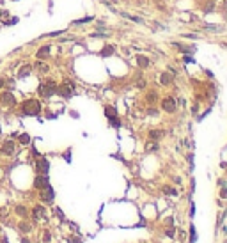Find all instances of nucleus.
<instances>
[{"mask_svg": "<svg viewBox=\"0 0 227 243\" xmlns=\"http://www.w3.org/2000/svg\"><path fill=\"white\" fill-rule=\"evenodd\" d=\"M21 112H23L25 115H39V114H41V103H39L37 99H34V98L25 99V101L21 103Z\"/></svg>", "mask_w": 227, "mask_h": 243, "instance_id": "f257e3e1", "label": "nucleus"}, {"mask_svg": "<svg viewBox=\"0 0 227 243\" xmlns=\"http://www.w3.org/2000/svg\"><path fill=\"white\" fill-rule=\"evenodd\" d=\"M37 91H39V94H41L43 98H51V96L57 92V83H55L53 80H46V82L39 83Z\"/></svg>", "mask_w": 227, "mask_h": 243, "instance_id": "f03ea898", "label": "nucleus"}, {"mask_svg": "<svg viewBox=\"0 0 227 243\" xmlns=\"http://www.w3.org/2000/svg\"><path fill=\"white\" fill-rule=\"evenodd\" d=\"M75 92V83L71 80H64L60 85H57V94L62 98H71Z\"/></svg>", "mask_w": 227, "mask_h": 243, "instance_id": "7ed1b4c3", "label": "nucleus"}, {"mask_svg": "<svg viewBox=\"0 0 227 243\" xmlns=\"http://www.w3.org/2000/svg\"><path fill=\"white\" fill-rule=\"evenodd\" d=\"M36 172H37V174H48V172H50V162H48L46 158L39 156L37 162H36Z\"/></svg>", "mask_w": 227, "mask_h": 243, "instance_id": "20e7f679", "label": "nucleus"}, {"mask_svg": "<svg viewBox=\"0 0 227 243\" xmlns=\"http://www.w3.org/2000/svg\"><path fill=\"white\" fill-rule=\"evenodd\" d=\"M0 103L5 105V107H14L16 105V98H14V94L11 91H4L0 94Z\"/></svg>", "mask_w": 227, "mask_h": 243, "instance_id": "39448f33", "label": "nucleus"}, {"mask_svg": "<svg viewBox=\"0 0 227 243\" xmlns=\"http://www.w3.org/2000/svg\"><path fill=\"white\" fill-rule=\"evenodd\" d=\"M34 186H36L37 190H43V188L50 186V178H48V174H37L36 179H34Z\"/></svg>", "mask_w": 227, "mask_h": 243, "instance_id": "423d86ee", "label": "nucleus"}, {"mask_svg": "<svg viewBox=\"0 0 227 243\" xmlns=\"http://www.w3.org/2000/svg\"><path fill=\"white\" fill-rule=\"evenodd\" d=\"M162 108H163L167 114H174V112H176V99L170 98V96L163 98V99H162Z\"/></svg>", "mask_w": 227, "mask_h": 243, "instance_id": "0eeeda50", "label": "nucleus"}, {"mask_svg": "<svg viewBox=\"0 0 227 243\" xmlns=\"http://www.w3.org/2000/svg\"><path fill=\"white\" fill-rule=\"evenodd\" d=\"M39 197H41V201H44V202H53V199H55V192H53L51 186H46V188L41 190Z\"/></svg>", "mask_w": 227, "mask_h": 243, "instance_id": "6e6552de", "label": "nucleus"}, {"mask_svg": "<svg viewBox=\"0 0 227 243\" xmlns=\"http://www.w3.org/2000/svg\"><path fill=\"white\" fill-rule=\"evenodd\" d=\"M50 53H51V46H50V44H44V46H41V48L36 52V59H37V60H44V59L50 57Z\"/></svg>", "mask_w": 227, "mask_h": 243, "instance_id": "1a4fd4ad", "label": "nucleus"}, {"mask_svg": "<svg viewBox=\"0 0 227 243\" xmlns=\"http://www.w3.org/2000/svg\"><path fill=\"white\" fill-rule=\"evenodd\" d=\"M0 153L5 155V156H12L14 155V142L12 140H5L0 147Z\"/></svg>", "mask_w": 227, "mask_h": 243, "instance_id": "9d476101", "label": "nucleus"}, {"mask_svg": "<svg viewBox=\"0 0 227 243\" xmlns=\"http://www.w3.org/2000/svg\"><path fill=\"white\" fill-rule=\"evenodd\" d=\"M135 62H137L139 67H142V69H146V67L151 66V60H149L147 57H144V55H137V57H135Z\"/></svg>", "mask_w": 227, "mask_h": 243, "instance_id": "9b49d317", "label": "nucleus"}, {"mask_svg": "<svg viewBox=\"0 0 227 243\" xmlns=\"http://www.w3.org/2000/svg\"><path fill=\"white\" fill-rule=\"evenodd\" d=\"M32 215H34V220H43L46 213H44V208H43V206H34Z\"/></svg>", "mask_w": 227, "mask_h": 243, "instance_id": "f8f14e48", "label": "nucleus"}, {"mask_svg": "<svg viewBox=\"0 0 227 243\" xmlns=\"http://www.w3.org/2000/svg\"><path fill=\"white\" fill-rule=\"evenodd\" d=\"M165 135V131L163 130H149V140H160L162 137Z\"/></svg>", "mask_w": 227, "mask_h": 243, "instance_id": "ddd939ff", "label": "nucleus"}, {"mask_svg": "<svg viewBox=\"0 0 227 243\" xmlns=\"http://www.w3.org/2000/svg\"><path fill=\"white\" fill-rule=\"evenodd\" d=\"M172 80H174V76H172L170 73H162V75H160V83H162V85H170Z\"/></svg>", "mask_w": 227, "mask_h": 243, "instance_id": "4468645a", "label": "nucleus"}, {"mask_svg": "<svg viewBox=\"0 0 227 243\" xmlns=\"http://www.w3.org/2000/svg\"><path fill=\"white\" fill-rule=\"evenodd\" d=\"M30 73H32V66H23V67L18 71V76H20V78H25V76H28Z\"/></svg>", "mask_w": 227, "mask_h": 243, "instance_id": "2eb2a0df", "label": "nucleus"}, {"mask_svg": "<svg viewBox=\"0 0 227 243\" xmlns=\"http://www.w3.org/2000/svg\"><path fill=\"white\" fill-rule=\"evenodd\" d=\"M105 115H107L108 119H114V117H117V110L108 105V107H105Z\"/></svg>", "mask_w": 227, "mask_h": 243, "instance_id": "dca6fc26", "label": "nucleus"}, {"mask_svg": "<svg viewBox=\"0 0 227 243\" xmlns=\"http://www.w3.org/2000/svg\"><path fill=\"white\" fill-rule=\"evenodd\" d=\"M123 16H126L130 21H133V23H139V25H144V20L142 18H139V16H133V14H128V12H123Z\"/></svg>", "mask_w": 227, "mask_h": 243, "instance_id": "f3484780", "label": "nucleus"}, {"mask_svg": "<svg viewBox=\"0 0 227 243\" xmlns=\"http://www.w3.org/2000/svg\"><path fill=\"white\" fill-rule=\"evenodd\" d=\"M114 52H115V48H114V46H110V44H108V46H105V48H103V50H101V52H99V53H101V55H103V57H110V55H112V53H114Z\"/></svg>", "mask_w": 227, "mask_h": 243, "instance_id": "a211bd4d", "label": "nucleus"}, {"mask_svg": "<svg viewBox=\"0 0 227 243\" xmlns=\"http://www.w3.org/2000/svg\"><path fill=\"white\" fill-rule=\"evenodd\" d=\"M34 67H37L41 73H48V71H50V66H46V64H44V62H41V60H37Z\"/></svg>", "mask_w": 227, "mask_h": 243, "instance_id": "6ab92c4d", "label": "nucleus"}, {"mask_svg": "<svg viewBox=\"0 0 227 243\" xmlns=\"http://www.w3.org/2000/svg\"><path fill=\"white\" fill-rule=\"evenodd\" d=\"M94 18L92 16H85V18H80V20H76V21H73V25H83V23H91Z\"/></svg>", "mask_w": 227, "mask_h": 243, "instance_id": "aec40b11", "label": "nucleus"}, {"mask_svg": "<svg viewBox=\"0 0 227 243\" xmlns=\"http://www.w3.org/2000/svg\"><path fill=\"white\" fill-rule=\"evenodd\" d=\"M20 144H23V146L30 144V137H28L27 133H21V135H20Z\"/></svg>", "mask_w": 227, "mask_h": 243, "instance_id": "412c9836", "label": "nucleus"}, {"mask_svg": "<svg viewBox=\"0 0 227 243\" xmlns=\"http://www.w3.org/2000/svg\"><path fill=\"white\" fill-rule=\"evenodd\" d=\"M146 151H158V144H156V142H147Z\"/></svg>", "mask_w": 227, "mask_h": 243, "instance_id": "4be33fe9", "label": "nucleus"}, {"mask_svg": "<svg viewBox=\"0 0 227 243\" xmlns=\"http://www.w3.org/2000/svg\"><path fill=\"white\" fill-rule=\"evenodd\" d=\"M163 194H167V195H178V192L174 188H170V186H163Z\"/></svg>", "mask_w": 227, "mask_h": 243, "instance_id": "5701e85b", "label": "nucleus"}, {"mask_svg": "<svg viewBox=\"0 0 227 243\" xmlns=\"http://www.w3.org/2000/svg\"><path fill=\"white\" fill-rule=\"evenodd\" d=\"M213 9H215L213 2H208V4L204 5V12H206V14H208V12H213Z\"/></svg>", "mask_w": 227, "mask_h": 243, "instance_id": "b1692460", "label": "nucleus"}, {"mask_svg": "<svg viewBox=\"0 0 227 243\" xmlns=\"http://www.w3.org/2000/svg\"><path fill=\"white\" fill-rule=\"evenodd\" d=\"M110 121V126H114V128H121V121L117 119V117H114V119H108Z\"/></svg>", "mask_w": 227, "mask_h": 243, "instance_id": "393cba45", "label": "nucleus"}, {"mask_svg": "<svg viewBox=\"0 0 227 243\" xmlns=\"http://www.w3.org/2000/svg\"><path fill=\"white\" fill-rule=\"evenodd\" d=\"M16 213L23 217V215H27V208L25 206H16Z\"/></svg>", "mask_w": 227, "mask_h": 243, "instance_id": "a878e982", "label": "nucleus"}, {"mask_svg": "<svg viewBox=\"0 0 227 243\" xmlns=\"http://www.w3.org/2000/svg\"><path fill=\"white\" fill-rule=\"evenodd\" d=\"M208 30H213V32H220L222 30V27H215V25H204Z\"/></svg>", "mask_w": 227, "mask_h": 243, "instance_id": "bb28decb", "label": "nucleus"}, {"mask_svg": "<svg viewBox=\"0 0 227 243\" xmlns=\"http://www.w3.org/2000/svg\"><path fill=\"white\" fill-rule=\"evenodd\" d=\"M147 101H149V103H154V101H156V92H149V94H147Z\"/></svg>", "mask_w": 227, "mask_h": 243, "instance_id": "cd10ccee", "label": "nucleus"}, {"mask_svg": "<svg viewBox=\"0 0 227 243\" xmlns=\"http://www.w3.org/2000/svg\"><path fill=\"white\" fill-rule=\"evenodd\" d=\"M20 229H21L23 233H28V231H30V226L25 224V222H21V224H20Z\"/></svg>", "mask_w": 227, "mask_h": 243, "instance_id": "c85d7f7f", "label": "nucleus"}, {"mask_svg": "<svg viewBox=\"0 0 227 243\" xmlns=\"http://www.w3.org/2000/svg\"><path fill=\"white\" fill-rule=\"evenodd\" d=\"M64 34V30H55V32H51V34H48L50 37H57V36H62Z\"/></svg>", "mask_w": 227, "mask_h": 243, "instance_id": "c756f323", "label": "nucleus"}, {"mask_svg": "<svg viewBox=\"0 0 227 243\" xmlns=\"http://www.w3.org/2000/svg\"><path fill=\"white\" fill-rule=\"evenodd\" d=\"M220 197H222V199H227V185L224 186V190L220 192Z\"/></svg>", "mask_w": 227, "mask_h": 243, "instance_id": "7c9ffc66", "label": "nucleus"}, {"mask_svg": "<svg viewBox=\"0 0 227 243\" xmlns=\"http://www.w3.org/2000/svg\"><path fill=\"white\" fill-rule=\"evenodd\" d=\"M137 87H139V89H144V87H146V80H139Z\"/></svg>", "mask_w": 227, "mask_h": 243, "instance_id": "2f4dec72", "label": "nucleus"}, {"mask_svg": "<svg viewBox=\"0 0 227 243\" xmlns=\"http://www.w3.org/2000/svg\"><path fill=\"white\" fill-rule=\"evenodd\" d=\"M50 240H51V234L48 231H44V242H50Z\"/></svg>", "mask_w": 227, "mask_h": 243, "instance_id": "473e14b6", "label": "nucleus"}, {"mask_svg": "<svg viewBox=\"0 0 227 243\" xmlns=\"http://www.w3.org/2000/svg\"><path fill=\"white\" fill-rule=\"evenodd\" d=\"M185 62H194V59H192V57H188V55H186V57H185Z\"/></svg>", "mask_w": 227, "mask_h": 243, "instance_id": "72a5a7b5", "label": "nucleus"}, {"mask_svg": "<svg viewBox=\"0 0 227 243\" xmlns=\"http://www.w3.org/2000/svg\"><path fill=\"white\" fill-rule=\"evenodd\" d=\"M149 114H151V115H156V114H158V112H156V110H154V108H149Z\"/></svg>", "mask_w": 227, "mask_h": 243, "instance_id": "f704fd0d", "label": "nucleus"}, {"mask_svg": "<svg viewBox=\"0 0 227 243\" xmlns=\"http://www.w3.org/2000/svg\"><path fill=\"white\" fill-rule=\"evenodd\" d=\"M4 85H5V80H4V78H0V89H2Z\"/></svg>", "mask_w": 227, "mask_h": 243, "instance_id": "c9c22d12", "label": "nucleus"}, {"mask_svg": "<svg viewBox=\"0 0 227 243\" xmlns=\"http://www.w3.org/2000/svg\"><path fill=\"white\" fill-rule=\"evenodd\" d=\"M21 243H28V240H27V238H23V240H21Z\"/></svg>", "mask_w": 227, "mask_h": 243, "instance_id": "e433bc0d", "label": "nucleus"}, {"mask_svg": "<svg viewBox=\"0 0 227 243\" xmlns=\"http://www.w3.org/2000/svg\"><path fill=\"white\" fill-rule=\"evenodd\" d=\"M224 48H227V43H224Z\"/></svg>", "mask_w": 227, "mask_h": 243, "instance_id": "4c0bfd02", "label": "nucleus"}]
</instances>
